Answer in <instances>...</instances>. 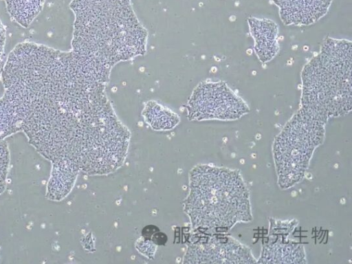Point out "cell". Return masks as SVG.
<instances>
[{
    "mask_svg": "<svg viewBox=\"0 0 352 264\" xmlns=\"http://www.w3.org/2000/svg\"><path fill=\"white\" fill-rule=\"evenodd\" d=\"M106 85L72 56L54 53L25 67L7 95L21 131L52 166L105 175L123 164L130 141L105 94Z\"/></svg>",
    "mask_w": 352,
    "mask_h": 264,
    "instance_id": "6da1fadb",
    "label": "cell"
},
{
    "mask_svg": "<svg viewBox=\"0 0 352 264\" xmlns=\"http://www.w3.org/2000/svg\"><path fill=\"white\" fill-rule=\"evenodd\" d=\"M72 42L76 54L109 70L118 63L144 55L147 32L131 0H72Z\"/></svg>",
    "mask_w": 352,
    "mask_h": 264,
    "instance_id": "7a4b0ae2",
    "label": "cell"
},
{
    "mask_svg": "<svg viewBox=\"0 0 352 264\" xmlns=\"http://www.w3.org/2000/svg\"><path fill=\"white\" fill-rule=\"evenodd\" d=\"M184 209L195 231L223 234L252 219L250 193L236 170L202 164L189 177Z\"/></svg>",
    "mask_w": 352,
    "mask_h": 264,
    "instance_id": "3957f363",
    "label": "cell"
},
{
    "mask_svg": "<svg viewBox=\"0 0 352 264\" xmlns=\"http://www.w3.org/2000/svg\"><path fill=\"white\" fill-rule=\"evenodd\" d=\"M351 42L327 38L301 74L300 107L323 122L351 111Z\"/></svg>",
    "mask_w": 352,
    "mask_h": 264,
    "instance_id": "277c9868",
    "label": "cell"
},
{
    "mask_svg": "<svg viewBox=\"0 0 352 264\" xmlns=\"http://www.w3.org/2000/svg\"><path fill=\"white\" fill-rule=\"evenodd\" d=\"M325 124L300 107L276 137L272 152L281 189L289 188L303 179L314 151L324 140Z\"/></svg>",
    "mask_w": 352,
    "mask_h": 264,
    "instance_id": "5b68a950",
    "label": "cell"
},
{
    "mask_svg": "<svg viewBox=\"0 0 352 264\" xmlns=\"http://www.w3.org/2000/svg\"><path fill=\"white\" fill-rule=\"evenodd\" d=\"M190 120L239 119L250 111L248 104L224 82H202L192 91L186 105Z\"/></svg>",
    "mask_w": 352,
    "mask_h": 264,
    "instance_id": "8992f818",
    "label": "cell"
},
{
    "mask_svg": "<svg viewBox=\"0 0 352 264\" xmlns=\"http://www.w3.org/2000/svg\"><path fill=\"white\" fill-rule=\"evenodd\" d=\"M188 248L185 263H256L248 247L223 234H205Z\"/></svg>",
    "mask_w": 352,
    "mask_h": 264,
    "instance_id": "52a82bcc",
    "label": "cell"
},
{
    "mask_svg": "<svg viewBox=\"0 0 352 264\" xmlns=\"http://www.w3.org/2000/svg\"><path fill=\"white\" fill-rule=\"evenodd\" d=\"M333 0H272L286 25H309L324 16Z\"/></svg>",
    "mask_w": 352,
    "mask_h": 264,
    "instance_id": "ba28073f",
    "label": "cell"
},
{
    "mask_svg": "<svg viewBox=\"0 0 352 264\" xmlns=\"http://www.w3.org/2000/svg\"><path fill=\"white\" fill-rule=\"evenodd\" d=\"M248 24L254 40V51L262 63L270 61L278 51V26L270 19L249 18Z\"/></svg>",
    "mask_w": 352,
    "mask_h": 264,
    "instance_id": "9c48e42d",
    "label": "cell"
},
{
    "mask_svg": "<svg viewBox=\"0 0 352 264\" xmlns=\"http://www.w3.org/2000/svg\"><path fill=\"white\" fill-rule=\"evenodd\" d=\"M257 263H305L304 247L297 242L286 241L284 236L265 242Z\"/></svg>",
    "mask_w": 352,
    "mask_h": 264,
    "instance_id": "30bf717a",
    "label": "cell"
},
{
    "mask_svg": "<svg viewBox=\"0 0 352 264\" xmlns=\"http://www.w3.org/2000/svg\"><path fill=\"white\" fill-rule=\"evenodd\" d=\"M79 170L68 165L52 166L46 188V197L52 201H60L71 192Z\"/></svg>",
    "mask_w": 352,
    "mask_h": 264,
    "instance_id": "8fae6325",
    "label": "cell"
},
{
    "mask_svg": "<svg viewBox=\"0 0 352 264\" xmlns=\"http://www.w3.org/2000/svg\"><path fill=\"white\" fill-rule=\"evenodd\" d=\"M142 115L145 122L157 131L172 129L179 122V118L175 113L151 100L145 104Z\"/></svg>",
    "mask_w": 352,
    "mask_h": 264,
    "instance_id": "7c38bea8",
    "label": "cell"
},
{
    "mask_svg": "<svg viewBox=\"0 0 352 264\" xmlns=\"http://www.w3.org/2000/svg\"><path fill=\"white\" fill-rule=\"evenodd\" d=\"M45 0H5L10 16L23 28H28L42 10Z\"/></svg>",
    "mask_w": 352,
    "mask_h": 264,
    "instance_id": "4fadbf2b",
    "label": "cell"
},
{
    "mask_svg": "<svg viewBox=\"0 0 352 264\" xmlns=\"http://www.w3.org/2000/svg\"><path fill=\"white\" fill-rule=\"evenodd\" d=\"M10 162L8 146L3 140H0V195L4 192L6 188Z\"/></svg>",
    "mask_w": 352,
    "mask_h": 264,
    "instance_id": "5bb4252c",
    "label": "cell"
},
{
    "mask_svg": "<svg viewBox=\"0 0 352 264\" xmlns=\"http://www.w3.org/2000/svg\"><path fill=\"white\" fill-rule=\"evenodd\" d=\"M6 43V30L0 21V75L4 65L3 53Z\"/></svg>",
    "mask_w": 352,
    "mask_h": 264,
    "instance_id": "9a60e30c",
    "label": "cell"
},
{
    "mask_svg": "<svg viewBox=\"0 0 352 264\" xmlns=\"http://www.w3.org/2000/svg\"><path fill=\"white\" fill-rule=\"evenodd\" d=\"M152 241L156 244L162 245L166 241V236L164 233L158 232L153 234Z\"/></svg>",
    "mask_w": 352,
    "mask_h": 264,
    "instance_id": "2e32d148",
    "label": "cell"
}]
</instances>
